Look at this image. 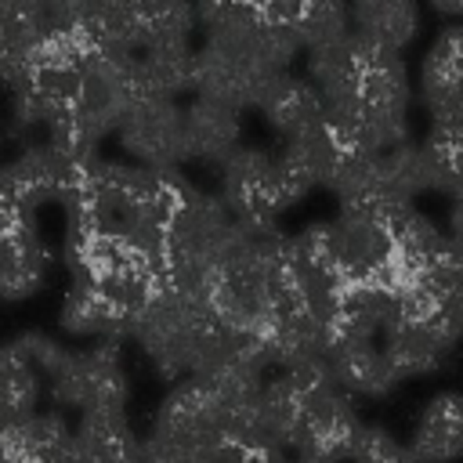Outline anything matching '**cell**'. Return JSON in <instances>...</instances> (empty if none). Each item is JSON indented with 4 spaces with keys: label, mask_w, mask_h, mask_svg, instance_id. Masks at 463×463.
Returning a JSON list of instances; mask_svg holds the SVG:
<instances>
[{
    "label": "cell",
    "mask_w": 463,
    "mask_h": 463,
    "mask_svg": "<svg viewBox=\"0 0 463 463\" xmlns=\"http://www.w3.org/2000/svg\"><path fill=\"white\" fill-rule=\"evenodd\" d=\"M221 203L235 221H271L289 199L279 163L264 148H235L221 163Z\"/></svg>",
    "instance_id": "obj_1"
},
{
    "label": "cell",
    "mask_w": 463,
    "mask_h": 463,
    "mask_svg": "<svg viewBox=\"0 0 463 463\" xmlns=\"http://www.w3.org/2000/svg\"><path fill=\"white\" fill-rule=\"evenodd\" d=\"M116 130L123 148L152 174H177V166L188 159L177 101H137L127 109Z\"/></svg>",
    "instance_id": "obj_2"
},
{
    "label": "cell",
    "mask_w": 463,
    "mask_h": 463,
    "mask_svg": "<svg viewBox=\"0 0 463 463\" xmlns=\"http://www.w3.org/2000/svg\"><path fill=\"white\" fill-rule=\"evenodd\" d=\"M456 336H459V304L449 307L438 322H394L380 333L376 344H380L394 380H402V376L438 369L445 351L456 344Z\"/></svg>",
    "instance_id": "obj_3"
},
{
    "label": "cell",
    "mask_w": 463,
    "mask_h": 463,
    "mask_svg": "<svg viewBox=\"0 0 463 463\" xmlns=\"http://www.w3.org/2000/svg\"><path fill=\"white\" fill-rule=\"evenodd\" d=\"M137 445L123 402H94L69 438V463H137Z\"/></svg>",
    "instance_id": "obj_4"
},
{
    "label": "cell",
    "mask_w": 463,
    "mask_h": 463,
    "mask_svg": "<svg viewBox=\"0 0 463 463\" xmlns=\"http://www.w3.org/2000/svg\"><path fill=\"white\" fill-rule=\"evenodd\" d=\"M47 40V7L40 0H0V80L14 90L33 76V54Z\"/></svg>",
    "instance_id": "obj_5"
},
{
    "label": "cell",
    "mask_w": 463,
    "mask_h": 463,
    "mask_svg": "<svg viewBox=\"0 0 463 463\" xmlns=\"http://www.w3.org/2000/svg\"><path fill=\"white\" fill-rule=\"evenodd\" d=\"M69 423L61 412H33L0 430L4 463H69Z\"/></svg>",
    "instance_id": "obj_6"
},
{
    "label": "cell",
    "mask_w": 463,
    "mask_h": 463,
    "mask_svg": "<svg viewBox=\"0 0 463 463\" xmlns=\"http://www.w3.org/2000/svg\"><path fill=\"white\" fill-rule=\"evenodd\" d=\"M459 58H463L459 29L449 25L434 40V47L427 51V61H423V98L434 116V127L459 123V80H463Z\"/></svg>",
    "instance_id": "obj_7"
},
{
    "label": "cell",
    "mask_w": 463,
    "mask_h": 463,
    "mask_svg": "<svg viewBox=\"0 0 463 463\" xmlns=\"http://www.w3.org/2000/svg\"><path fill=\"white\" fill-rule=\"evenodd\" d=\"M181 123H184L188 159L224 163L239 148V112L221 105V101L195 98L188 109H181Z\"/></svg>",
    "instance_id": "obj_8"
},
{
    "label": "cell",
    "mask_w": 463,
    "mask_h": 463,
    "mask_svg": "<svg viewBox=\"0 0 463 463\" xmlns=\"http://www.w3.org/2000/svg\"><path fill=\"white\" fill-rule=\"evenodd\" d=\"M257 109H264V116L286 141L322 127V98L315 94V87L307 80H300L293 72H279L268 83Z\"/></svg>",
    "instance_id": "obj_9"
},
{
    "label": "cell",
    "mask_w": 463,
    "mask_h": 463,
    "mask_svg": "<svg viewBox=\"0 0 463 463\" xmlns=\"http://www.w3.org/2000/svg\"><path fill=\"white\" fill-rule=\"evenodd\" d=\"M329 380L351 398V394H387L398 380L380 351L376 340L365 344H333L329 347Z\"/></svg>",
    "instance_id": "obj_10"
},
{
    "label": "cell",
    "mask_w": 463,
    "mask_h": 463,
    "mask_svg": "<svg viewBox=\"0 0 463 463\" xmlns=\"http://www.w3.org/2000/svg\"><path fill=\"white\" fill-rule=\"evenodd\" d=\"M61 326L76 336H98V340H116L130 333V315L98 286L90 282H72L65 307H61Z\"/></svg>",
    "instance_id": "obj_11"
},
{
    "label": "cell",
    "mask_w": 463,
    "mask_h": 463,
    "mask_svg": "<svg viewBox=\"0 0 463 463\" xmlns=\"http://www.w3.org/2000/svg\"><path fill=\"white\" fill-rule=\"evenodd\" d=\"M347 14H351V33L398 54L420 29V11L416 4H405V0H362L347 7Z\"/></svg>",
    "instance_id": "obj_12"
},
{
    "label": "cell",
    "mask_w": 463,
    "mask_h": 463,
    "mask_svg": "<svg viewBox=\"0 0 463 463\" xmlns=\"http://www.w3.org/2000/svg\"><path fill=\"white\" fill-rule=\"evenodd\" d=\"M409 452L420 463H449L459 456V394L456 391H449L427 405Z\"/></svg>",
    "instance_id": "obj_13"
},
{
    "label": "cell",
    "mask_w": 463,
    "mask_h": 463,
    "mask_svg": "<svg viewBox=\"0 0 463 463\" xmlns=\"http://www.w3.org/2000/svg\"><path fill=\"white\" fill-rule=\"evenodd\" d=\"M293 33H297V43H300V47H307V51L344 40V36L351 33V14H347V4H336V0L297 4Z\"/></svg>",
    "instance_id": "obj_14"
},
{
    "label": "cell",
    "mask_w": 463,
    "mask_h": 463,
    "mask_svg": "<svg viewBox=\"0 0 463 463\" xmlns=\"http://www.w3.org/2000/svg\"><path fill=\"white\" fill-rule=\"evenodd\" d=\"M33 246H40L36 232H33V203L0 170V257L22 253V250H33Z\"/></svg>",
    "instance_id": "obj_15"
},
{
    "label": "cell",
    "mask_w": 463,
    "mask_h": 463,
    "mask_svg": "<svg viewBox=\"0 0 463 463\" xmlns=\"http://www.w3.org/2000/svg\"><path fill=\"white\" fill-rule=\"evenodd\" d=\"M47 260H51V253L40 250V246L0 257V297L4 300H18V297L36 293L40 282H43Z\"/></svg>",
    "instance_id": "obj_16"
},
{
    "label": "cell",
    "mask_w": 463,
    "mask_h": 463,
    "mask_svg": "<svg viewBox=\"0 0 463 463\" xmlns=\"http://www.w3.org/2000/svg\"><path fill=\"white\" fill-rule=\"evenodd\" d=\"M354 463H420L409 445L394 441L383 427H358L354 441H351V452H347Z\"/></svg>",
    "instance_id": "obj_17"
},
{
    "label": "cell",
    "mask_w": 463,
    "mask_h": 463,
    "mask_svg": "<svg viewBox=\"0 0 463 463\" xmlns=\"http://www.w3.org/2000/svg\"><path fill=\"white\" fill-rule=\"evenodd\" d=\"M0 141H4V127H0Z\"/></svg>",
    "instance_id": "obj_18"
}]
</instances>
